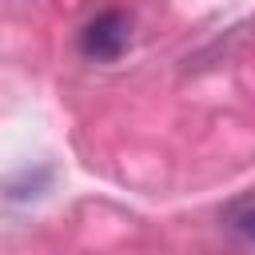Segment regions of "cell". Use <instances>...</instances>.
Listing matches in <instances>:
<instances>
[{
    "label": "cell",
    "mask_w": 255,
    "mask_h": 255,
    "mask_svg": "<svg viewBox=\"0 0 255 255\" xmlns=\"http://www.w3.org/2000/svg\"><path fill=\"white\" fill-rule=\"evenodd\" d=\"M128 16L124 12H100L88 28H84V36H80V48H84V56H92V60H116L124 48H128Z\"/></svg>",
    "instance_id": "6da1fadb"
}]
</instances>
